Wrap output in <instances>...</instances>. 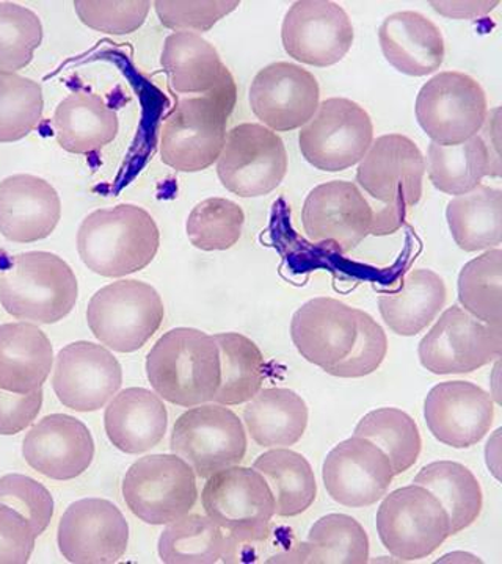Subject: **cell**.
Segmentation results:
<instances>
[{"instance_id":"6da1fadb","label":"cell","mask_w":502,"mask_h":564,"mask_svg":"<svg viewBox=\"0 0 502 564\" xmlns=\"http://www.w3.org/2000/svg\"><path fill=\"white\" fill-rule=\"evenodd\" d=\"M76 243L82 261L93 273L122 278L154 261L161 232L147 210L136 204H118L87 215Z\"/></svg>"},{"instance_id":"7a4b0ae2","label":"cell","mask_w":502,"mask_h":564,"mask_svg":"<svg viewBox=\"0 0 502 564\" xmlns=\"http://www.w3.org/2000/svg\"><path fill=\"white\" fill-rule=\"evenodd\" d=\"M236 99L234 77L206 95L178 99L162 124V162L181 173H199L214 165L225 147Z\"/></svg>"},{"instance_id":"3957f363","label":"cell","mask_w":502,"mask_h":564,"mask_svg":"<svg viewBox=\"0 0 502 564\" xmlns=\"http://www.w3.org/2000/svg\"><path fill=\"white\" fill-rule=\"evenodd\" d=\"M147 375L167 402L184 408L211 403L221 386V350L210 334L174 328L148 352Z\"/></svg>"},{"instance_id":"277c9868","label":"cell","mask_w":502,"mask_h":564,"mask_svg":"<svg viewBox=\"0 0 502 564\" xmlns=\"http://www.w3.org/2000/svg\"><path fill=\"white\" fill-rule=\"evenodd\" d=\"M77 295L76 274L52 252L13 256L0 273V304L18 321L40 325L61 322L76 306Z\"/></svg>"},{"instance_id":"5b68a950","label":"cell","mask_w":502,"mask_h":564,"mask_svg":"<svg viewBox=\"0 0 502 564\" xmlns=\"http://www.w3.org/2000/svg\"><path fill=\"white\" fill-rule=\"evenodd\" d=\"M201 503L207 518L226 533L223 560L234 547L259 544L269 538L275 499L258 470L237 464L211 475Z\"/></svg>"},{"instance_id":"8992f818","label":"cell","mask_w":502,"mask_h":564,"mask_svg":"<svg viewBox=\"0 0 502 564\" xmlns=\"http://www.w3.org/2000/svg\"><path fill=\"white\" fill-rule=\"evenodd\" d=\"M165 307L159 292L143 281L111 282L92 296L88 328L104 347L118 352L140 350L161 328Z\"/></svg>"},{"instance_id":"52a82bcc","label":"cell","mask_w":502,"mask_h":564,"mask_svg":"<svg viewBox=\"0 0 502 564\" xmlns=\"http://www.w3.org/2000/svg\"><path fill=\"white\" fill-rule=\"evenodd\" d=\"M375 524L383 547L402 562L427 558L452 536L448 511L429 489L419 485L385 496Z\"/></svg>"},{"instance_id":"ba28073f","label":"cell","mask_w":502,"mask_h":564,"mask_svg":"<svg viewBox=\"0 0 502 564\" xmlns=\"http://www.w3.org/2000/svg\"><path fill=\"white\" fill-rule=\"evenodd\" d=\"M122 497L140 521L171 524L195 507L196 475L180 456L148 455L129 467L122 480Z\"/></svg>"},{"instance_id":"9c48e42d","label":"cell","mask_w":502,"mask_h":564,"mask_svg":"<svg viewBox=\"0 0 502 564\" xmlns=\"http://www.w3.org/2000/svg\"><path fill=\"white\" fill-rule=\"evenodd\" d=\"M244 423L229 408L204 403L174 422L170 447L200 478L237 466L247 454Z\"/></svg>"},{"instance_id":"30bf717a","label":"cell","mask_w":502,"mask_h":564,"mask_svg":"<svg viewBox=\"0 0 502 564\" xmlns=\"http://www.w3.org/2000/svg\"><path fill=\"white\" fill-rule=\"evenodd\" d=\"M415 113L432 143L453 147L479 135L489 115V102L474 77L445 70L423 85Z\"/></svg>"},{"instance_id":"8fae6325","label":"cell","mask_w":502,"mask_h":564,"mask_svg":"<svg viewBox=\"0 0 502 564\" xmlns=\"http://www.w3.org/2000/svg\"><path fill=\"white\" fill-rule=\"evenodd\" d=\"M374 141V124L360 104L327 99L303 128L299 147L305 161L327 173L344 172L362 162Z\"/></svg>"},{"instance_id":"7c38bea8","label":"cell","mask_w":502,"mask_h":564,"mask_svg":"<svg viewBox=\"0 0 502 564\" xmlns=\"http://www.w3.org/2000/svg\"><path fill=\"white\" fill-rule=\"evenodd\" d=\"M288 166V152L277 132L244 122L226 133L217 174L226 191L241 198H258L280 187Z\"/></svg>"},{"instance_id":"4fadbf2b","label":"cell","mask_w":502,"mask_h":564,"mask_svg":"<svg viewBox=\"0 0 502 564\" xmlns=\"http://www.w3.org/2000/svg\"><path fill=\"white\" fill-rule=\"evenodd\" d=\"M502 326L487 325L459 306L449 307L419 343L424 369L463 375L501 359Z\"/></svg>"},{"instance_id":"5bb4252c","label":"cell","mask_w":502,"mask_h":564,"mask_svg":"<svg viewBox=\"0 0 502 564\" xmlns=\"http://www.w3.org/2000/svg\"><path fill=\"white\" fill-rule=\"evenodd\" d=\"M301 225L311 243L349 254L371 234L370 199L353 182H325L308 193Z\"/></svg>"},{"instance_id":"9a60e30c","label":"cell","mask_w":502,"mask_h":564,"mask_svg":"<svg viewBox=\"0 0 502 564\" xmlns=\"http://www.w3.org/2000/svg\"><path fill=\"white\" fill-rule=\"evenodd\" d=\"M426 161L415 141L400 133L378 137L356 170V182L381 206L410 210L423 196Z\"/></svg>"},{"instance_id":"2e32d148","label":"cell","mask_w":502,"mask_h":564,"mask_svg":"<svg viewBox=\"0 0 502 564\" xmlns=\"http://www.w3.org/2000/svg\"><path fill=\"white\" fill-rule=\"evenodd\" d=\"M353 25L341 6L327 0H300L286 13L281 41L286 54L305 65L327 68L351 51Z\"/></svg>"},{"instance_id":"e0dca14e","label":"cell","mask_w":502,"mask_h":564,"mask_svg":"<svg viewBox=\"0 0 502 564\" xmlns=\"http://www.w3.org/2000/svg\"><path fill=\"white\" fill-rule=\"evenodd\" d=\"M57 543L66 562L117 563L128 551V521L109 500H77L62 516Z\"/></svg>"},{"instance_id":"ac0fdd59","label":"cell","mask_w":502,"mask_h":564,"mask_svg":"<svg viewBox=\"0 0 502 564\" xmlns=\"http://www.w3.org/2000/svg\"><path fill=\"white\" fill-rule=\"evenodd\" d=\"M121 384L120 362L103 345L79 340L66 345L55 358L52 388L62 404L77 413L106 406Z\"/></svg>"},{"instance_id":"d6986e66","label":"cell","mask_w":502,"mask_h":564,"mask_svg":"<svg viewBox=\"0 0 502 564\" xmlns=\"http://www.w3.org/2000/svg\"><path fill=\"white\" fill-rule=\"evenodd\" d=\"M394 477L388 456L360 436L338 444L322 466L327 492L334 502L349 508L377 503L388 492Z\"/></svg>"},{"instance_id":"ffe728a7","label":"cell","mask_w":502,"mask_h":564,"mask_svg":"<svg viewBox=\"0 0 502 564\" xmlns=\"http://www.w3.org/2000/svg\"><path fill=\"white\" fill-rule=\"evenodd\" d=\"M319 99L318 79L293 63H271L252 82L253 113L274 132L303 128L318 111Z\"/></svg>"},{"instance_id":"44dd1931","label":"cell","mask_w":502,"mask_h":564,"mask_svg":"<svg viewBox=\"0 0 502 564\" xmlns=\"http://www.w3.org/2000/svg\"><path fill=\"white\" fill-rule=\"evenodd\" d=\"M424 417L435 440L452 448H468L481 443L492 429L494 402L479 386L446 381L427 393Z\"/></svg>"},{"instance_id":"7402d4cb","label":"cell","mask_w":502,"mask_h":564,"mask_svg":"<svg viewBox=\"0 0 502 564\" xmlns=\"http://www.w3.org/2000/svg\"><path fill=\"white\" fill-rule=\"evenodd\" d=\"M25 463L51 480L81 477L95 458V441L79 419L51 414L29 430L22 443Z\"/></svg>"},{"instance_id":"603a6c76","label":"cell","mask_w":502,"mask_h":564,"mask_svg":"<svg viewBox=\"0 0 502 564\" xmlns=\"http://www.w3.org/2000/svg\"><path fill=\"white\" fill-rule=\"evenodd\" d=\"M356 336L359 310L340 300L312 299L292 315L291 339L297 351L325 372L352 351Z\"/></svg>"},{"instance_id":"cb8c5ba5","label":"cell","mask_w":502,"mask_h":564,"mask_svg":"<svg viewBox=\"0 0 502 564\" xmlns=\"http://www.w3.org/2000/svg\"><path fill=\"white\" fill-rule=\"evenodd\" d=\"M62 217V202L50 182L14 174L0 182V234L14 243L47 239Z\"/></svg>"},{"instance_id":"d4e9b609","label":"cell","mask_w":502,"mask_h":564,"mask_svg":"<svg viewBox=\"0 0 502 564\" xmlns=\"http://www.w3.org/2000/svg\"><path fill=\"white\" fill-rule=\"evenodd\" d=\"M378 41L389 65L407 76H429L445 62L440 29L418 11L389 14L378 29Z\"/></svg>"},{"instance_id":"484cf974","label":"cell","mask_w":502,"mask_h":564,"mask_svg":"<svg viewBox=\"0 0 502 564\" xmlns=\"http://www.w3.org/2000/svg\"><path fill=\"white\" fill-rule=\"evenodd\" d=\"M104 426L118 451L140 455L161 443L169 429V413L158 393L129 388L115 393L106 408Z\"/></svg>"},{"instance_id":"4316f807","label":"cell","mask_w":502,"mask_h":564,"mask_svg":"<svg viewBox=\"0 0 502 564\" xmlns=\"http://www.w3.org/2000/svg\"><path fill=\"white\" fill-rule=\"evenodd\" d=\"M54 366V350L35 323L0 325V389L31 393L43 389Z\"/></svg>"},{"instance_id":"83f0119b","label":"cell","mask_w":502,"mask_h":564,"mask_svg":"<svg viewBox=\"0 0 502 564\" xmlns=\"http://www.w3.org/2000/svg\"><path fill=\"white\" fill-rule=\"evenodd\" d=\"M161 65L171 90L181 96L206 95L233 77L217 50L199 33L174 32L163 43Z\"/></svg>"},{"instance_id":"f1b7e54d","label":"cell","mask_w":502,"mask_h":564,"mask_svg":"<svg viewBox=\"0 0 502 564\" xmlns=\"http://www.w3.org/2000/svg\"><path fill=\"white\" fill-rule=\"evenodd\" d=\"M370 562V536L356 519L327 514L311 527L307 540L267 563L364 564Z\"/></svg>"},{"instance_id":"f546056e","label":"cell","mask_w":502,"mask_h":564,"mask_svg":"<svg viewBox=\"0 0 502 564\" xmlns=\"http://www.w3.org/2000/svg\"><path fill=\"white\" fill-rule=\"evenodd\" d=\"M55 139L71 154H92L117 139L120 120L117 111L98 95L76 91L66 96L54 120Z\"/></svg>"},{"instance_id":"4dcf8cb0","label":"cell","mask_w":502,"mask_h":564,"mask_svg":"<svg viewBox=\"0 0 502 564\" xmlns=\"http://www.w3.org/2000/svg\"><path fill=\"white\" fill-rule=\"evenodd\" d=\"M445 281L432 270H413L397 291L383 293L378 307L383 322L393 333L412 337L435 321L446 303Z\"/></svg>"},{"instance_id":"1f68e13d","label":"cell","mask_w":502,"mask_h":564,"mask_svg":"<svg viewBox=\"0 0 502 564\" xmlns=\"http://www.w3.org/2000/svg\"><path fill=\"white\" fill-rule=\"evenodd\" d=\"M244 422L261 447H291L307 432L308 406L291 389H261L245 406Z\"/></svg>"},{"instance_id":"d6a6232c","label":"cell","mask_w":502,"mask_h":564,"mask_svg":"<svg viewBox=\"0 0 502 564\" xmlns=\"http://www.w3.org/2000/svg\"><path fill=\"white\" fill-rule=\"evenodd\" d=\"M453 242L467 252L489 251L502 240V192L489 185L456 196L446 209Z\"/></svg>"},{"instance_id":"836d02e7","label":"cell","mask_w":502,"mask_h":564,"mask_svg":"<svg viewBox=\"0 0 502 564\" xmlns=\"http://www.w3.org/2000/svg\"><path fill=\"white\" fill-rule=\"evenodd\" d=\"M266 478L275 499V514L293 518L305 513L318 496L314 470L303 455L288 448L266 452L253 464Z\"/></svg>"},{"instance_id":"e575fe53","label":"cell","mask_w":502,"mask_h":564,"mask_svg":"<svg viewBox=\"0 0 502 564\" xmlns=\"http://www.w3.org/2000/svg\"><path fill=\"white\" fill-rule=\"evenodd\" d=\"M413 485L423 486L440 500L451 521V533L463 532L482 513L483 494L478 478L463 464L435 462L424 466Z\"/></svg>"},{"instance_id":"d590c367","label":"cell","mask_w":502,"mask_h":564,"mask_svg":"<svg viewBox=\"0 0 502 564\" xmlns=\"http://www.w3.org/2000/svg\"><path fill=\"white\" fill-rule=\"evenodd\" d=\"M424 161L434 187L446 195H464L481 185L483 177H494L492 159L481 135L453 147L430 143Z\"/></svg>"},{"instance_id":"8d00e7d4","label":"cell","mask_w":502,"mask_h":564,"mask_svg":"<svg viewBox=\"0 0 502 564\" xmlns=\"http://www.w3.org/2000/svg\"><path fill=\"white\" fill-rule=\"evenodd\" d=\"M221 350V386L212 402L234 406L250 402L266 380V359L258 345L239 333L215 334Z\"/></svg>"},{"instance_id":"74e56055","label":"cell","mask_w":502,"mask_h":564,"mask_svg":"<svg viewBox=\"0 0 502 564\" xmlns=\"http://www.w3.org/2000/svg\"><path fill=\"white\" fill-rule=\"evenodd\" d=\"M167 564H214L226 551V533L207 516L191 514L167 524L158 544Z\"/></svg>"},{"instance_id":"f35d334b","label":"cell","mask_w":502,"mask_h":564,"mask_svg":"<svg viewBox=\"0 0 502 564\" xmlns=\"http://www.w3.org/2000/svg\"><path fill=\"white\" fill-rule=\"evenodd\" d=\"M353 436L364 437L388 456L394 475L412 469L421 455L423 440L410 415L397 408H381L364 415Z\"/></svg>"},{"instance_id":"ab89813d","label":"cell","mask_w":502,"mask_h":564,"mask_svg":"<svg viewBox=\"0 0 502 564\" xmlns=\"http://www.w3.org/2000/svg\"><path fill=\"white\" fill-rule=\"evenodd\" d=\"M459 302L487 325L502 326V251L493 248L472 259L459 274Z\"/></svg>"},{"instance_id":"60d3db41","label":"cell","mask_w":502,"mask_h":564,"mask_svg":"<svg viewBox=\"0 0 502 564\" xmlns=\"http://www.w3.org/2000/svg\"><path fill=\"white\" fill-rule=\"evenodd\" d=\"M43 110L39 82L0 70V143L25 139L39 128Z\"/></svg>"},{"instance_id":"b9f144b4","label":"cell","mask_w":502,"mask_h":564,"mask_svg":"<svg viewBox=\"0 0 502 564\" xmlns=\"http://www.w3.org/2000/svg\"><path fill=\"white\" fill-rule=\"evenodd\" d=\"M245 214L239 204L225 198L204 199L188 218V237L201 251H225L239 242Z\"/></svg>"},{"instance_id":"7bdbcfd3","label":"cell","mask_w":502,"mask_h":564,"mask_svg":"<svg viewBox=\"0 0 502 564\" xmlns=\"http://www.w3.org/2000/svg\"><path fill=\"white\" fill-rule=\"evenodd\" d=\"M43 41V24L32 10L0 2V70L17 73L31 65Z\"/></svg>"},{"instance_id":"ee69618b","label":"cell","mask_w":502,"mask_h":564,"mask_svg":"<svg viewBox=\"0 0 502 564\" xmlns=\"http://www.w3.org/2000/svg\"><path fill=\"white\" fill-rule=\"evenodd\" d=\"M0 503L24 516L36 538L46 532L54 516L51 492L28 475L9 474L0 478Z\"/></svg>"},{"instance_id":"f6af8a7d","label":"cell","mask_w":502,"mask_h":564,"mask_svg":"<svg viewBox=\"0 0 502 564\" xmlns=\"http://www.w3.org/2000/svg\"><path fill=\"white\" fill-rule=\"evenodd\" d=\"M77 17L85 25L107 33V35H128L139 31L147 21L151 3L147 0H126V2H96V0H76Z\"/></svg>"},{"instance_id":"bcb514c9","label":"cell","mask_w":502,"mask_h":564,"mask_svg":"<svg viewBox=\"0 0 502 564\" xmlns=\"http://www.w3.org/2000/svg\"><path fill=\"white\" fill-rule=\"evenodd\" d=\"M386 352L388 339L382 326L370 314L359 310V336L352 351L327 373L338 378L367 377L382 366Z\"/></svg>"},{"instance_id":"7dc6e473","label":"cell","mask_w":502,"mask_h":564,"mask_svg":"<svg viewBox=\"0 0 502 564\" xmlns=\"http://www.w3.org/2000/svg\"><path fill=\"white\" fill-rule=\"evenodd\" d=\"M241 6L239 0H210V2H154L159 21L165 28L180 32H207L223 18Z\"/></svg>"},{"instance_id":"c3c4849f","label":"cell","mask_w":502,"mask_h":564,"mask_svg":"<svg viewBox=\"0 0 502 564\" xmlns=\"http://www.w3.org/2000/svg\"><path fill=\"white\" fill-rule=\"evenodd\" d=\"M36 536L28 519L0 503V564L29 563Z\"/></svg>"},{"instance_id":"681fc988","label":"cell","mask_w":502,"mask_h":564,"mask_svg":"<svg viewBox=\"0 0 502 564\" xmlns=\"http://www.w3.org/2000/svg\"><path fill=\"white\" fill-rule=\"evenodd\" d=\"M43 404V389L13 393L0 389V434L14 436L32 425Z\"/></svg>"},{"instance_id":"f907efd6","label":"cell","mask_w":502,"mask_h":564,"mask_svg":"<svg viewBox=\"0 0 502 564\" xmlns=\"http://www.w3.org/2000/svg\"><path fill=\"white\" fill-rule=\"evenodd\" d=\"M434 10L441 17L451 18V20H474V18L485 17L490 11L500 6V0H487V2H430Z\"/></svg>"},{"instance_id":"816d5d0a","label":"cell","mask_w":502,"mask_h":564,"mask_svg":"<svg viewBox=\"0 0 502 564\" xmlns=\"http://www.w3.org/2000/svg\"><path fill=\"white\" fill-rule=\"evenodd\" d=\"M482 129L481 139L485 143L487 150H489L490 159H492L494 177H500V109H494L490 111V115H487Z\"/></svg>"},{"instance_id":"f5cc1de1","label":"cell","mask_w":502,"mask_h":564,"mask_svg":"<svg viewBox=\"0 0 502 564\" xmlns=\"http://www.w3.org/2000/svg\"><path fill=\"white\" fill-rule=\"evenodd\" d=\"M487 466L492 470L494 478L501 480V429L490 437L485 447Z\"/></svg>"},{"instance_id":"db71d44e","label":"cell","mask_w":502,"mask_h":564,"mask_svg":"<svg viewBox=\"0 0 502 564\" xmlns=\"http://www.w3.org/2000/svg\"><path fill=\"white\" fill-rule=\"evenodd\" d=\"M500 367L501 361L500 359H496V366H494L493 370V377H492V388H493V395L492 399H494V402L498 404H501V391H500Z\"/></svg>"}]
</instances>
